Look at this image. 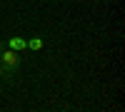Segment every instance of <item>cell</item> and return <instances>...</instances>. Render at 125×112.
<instances>
[{
  "mask_svg": "<svg viewBox=\"0 0 125 112\" xmlns=\"http://www.w3.org/2000/svg\"><path fill=\"white\" fill-rule=\"evenodd\" d=\"M0 65L5 67V72H15V70L20 67V52L3 47V52H0Z\"/></svg>",
  "mask_w": 125,
  "mask_h": 112,
  "instance_id": "6da1fadb",
  "label": "cell"
},
{
  "mask_svg": "<svg viewBox=\"0 0 125 112\" xmlns=\"http://www.w3.org/2000/svg\"><path fill=\"white\" fill-rule=\"evenodd\" d=\"M8 50H15V52H23V50H28V40H25V37H18V35L8 37Z\"/></svg>",
  "mask_w": 125,
  "mask_h": 112,
  "instance_id": "7a4b0ae2",
  "label": "cell"
},
{
  "mask_svg": "<svg viewBox=\"0 0 125 112\" xmlns=\"http://www.w3.org/2000/svg\"><path fill=\"white\" fill-rule=\"evenodd\" d=\"M28 47L30 50H43V37H30L28 40Z\"/></svg>",
  "mask_w": 125,
  "mask_h": 112,
  "instance_id": "3957f363",
  "label": "cell"
},
{
  "mask_svg": "<svg viewBox=\"0 0 125 112\" xmlns=\"http://www.w3.org/2000/svg\"><path fill=\"white\" fill-rule=\"evenodd\" d=\"M5 75H8V72H5V67H3V65H0V80H3Z\"/></svg>",
  "mask_w": 125,
  "mask_h": 112,
  "instance_id": "277c9868",
  "label": "cell"
},
{
  "mask_svg": "<svg viewBox=\"0 0 125 112\" xmlns=\"http://www.w3.org/2000/svg\"><path fill=\"white\" fill-rule=\"evenodd\" d=\"M0 52H3V47H0Z\"/></svg>",
  "mask_w": 125,
  "mask_h": 112,
  "instance_id": "5b68a950",
  "label": "cell"
}]
</instances>
